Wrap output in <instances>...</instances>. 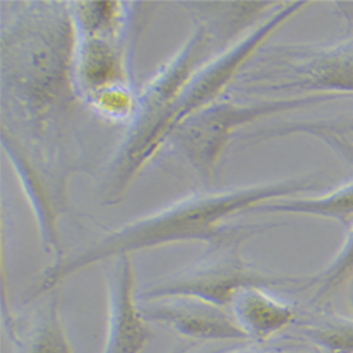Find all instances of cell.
Masks as SVG:
<instances>
[{"label":"cell","instance_id":"cell-9","mask_svg":"<svg viewBox=\"0 0 353 353\" xmlns=\"http://www.w3.org/2000/svg\"><path fill=\"white\" fill-rule=\"evenodd\" d=\"M136 277L130 254L114 259L109 283L108 339L103 353H141L150 331L134 297Z\"/></svg>","mask_w":353,"mask_h":353},{"label":"cell","instance_id":"cell-4","mask_svg":"<svg viewBox=\"0 0 353 353\" xmlns=\"http://www.w3.org/2000/svg\"><path fill=\"white\" fill-rule=\"evenodd\" d=\"M243 70L229 86L230 94L279 92L353 95V43L332 47H277L260 63Z\"/></svg>","mask_w":353,"mask_h":353},{"label":"cell","instance_id":"cell-15","mask_svg":"<svg viewBox=\"0 0 353 353\" xmlns=\"http://www.w3.org/2000/svg\"><path fill=\"white\" fill-rule=\"evenodd\" d=\"M350 272H353V229L350 234V241L346 242L343 250L332 263V266L322 274L321 277V294L338 285L345 280Z\"/></svg>","mask_w":353,"mask_h":353},{"label":"cell","instance_id":"cell-13","mask_svg":"<svg viewBox=\"0 0 353 353\" xmlns=\"http://www.w3.org/2000/svg\"><path fill=\"white\" fill-rule=\"evenodd\" d=\"M24 353H72L58 312V301L52 299L47 311L28 335Z\"/></svg>","mask_w":353,"mask_h":353},{"label":"cell","instance_id":"cell-3","mask_svg":"<svg viewBox=\"0 0 353 353\" xmlns=\"http://www.w3.org/2000/svg\"><path fill=\"white\" fill-rule=\"evenodd\" d=\"M207 23H198L192 34L170 61L145 83L121 150L112 165L106 199L119 201L139 172L167 145L170 114L192 77L207 64L216 43Z\"/></svg>","mask_w":353,"mask_h":353},{"label":"cell","instance_id":"cell-2","mask_svg":"<svg viewBox=\"0 0 353 353\" xmlns=\"http://www.w3.org/2000/svg\"><path fill=\"white\" fill-rule=\"evenodd\" d=\"M315 185L312 180H288L221 192L194 194L113 230L98 243L68 260H60L47 270L36 294L51 290L64 279L101 260L179 242L196 241L211 246L234 229L225 223L228 218L249 212L256 205L312 190Z\"/></svg>","mask_w":353,"mask_h":353},{"label":"cell","instance_id":"cell-7","mask_svg":"<svg viewBox=\"0 0 353 353\" xmlns=\"http://www.w3.org/2000/svg\"><path fill=\"white\" fill-rule=\"evenodd\" d=\"M130 41L132 33L92 36L77 32L74 77L81 101L95 106L113 92L132 90L126 60Z\"/></svg>","mask_w":353,"mask_h":353},{"label":"cell","instance_id":"cell-11","mask_svg":"<svg viewBox=\"0 0 353 353\" xmlns=\"http://www.w3.org/2000/svg\"><path fill=\"white\" fill-rule=\"evenodd\" d=\"M2 141L3 149L8 150L9 157L14 165V170L19 172L23 187L28 195V199L33 203V210L36 212V219L40 228V234L47 249H54L57 246L55 236V216L51 202L44 191V185L41 184L39 175L32 168V163L20 150L17 145V140L8 134V132L2 130ZM57 249V248H55Z\"/></svg>","mask_w":353,"mask_h":353},{"label":"cell","instance_id":"cell-16","mask_svg":"<svg viewBox=\"0 0 353 353\" xmlns=\"http://www.w3.org/2000/svg\"><path fill=\"white\" fill-rule=\"evenodd\" d=\"M332 125L335 129H339L342 132H353V121H347V122H342V123H330Z\"/></svg>","mask_w":353,"mask_h":353},{"label":"cell","instance_id":"cell-6","mask_svg":"<svg viewBox=\"0 0 353 353\" xmlns=\"http://www.w3.org/2000/svg\"><path fill=\"white\" fill-rule=\"evenodd\" d=\"M264 228L269 226H234L226 238L210 246L207 256L190 273L145 291L140 300L149 303L171 297H188L225 308L230 307L234 296L245 287L291 283L288 279L268 277L250 272L241 260V243Z\"/></svg>","mask_w":353,"mask_h":353},{"label":"cell","instance_id":"cell-14","mask_svg":"<svg viewBox=\"0 0 353 353\" xmlns=\"http://www.w3.org/2000/svg\"><path fill=\"white\" fill-rule=\"evenodd\" d=\"M291 133H307L315 136L325 141L331 145L334 150H336L343 159H346L353 165V137H349L345 132L335 129L330 123H321V122H294L287 123L284 126H277L266 130H260L250 133V137L264 139V137H273V136H284Z\"/></svg>","mask_w":353,"mask_h":353},{"label":"cell","instance_id":"cell-8","mask_svg":"<svg viewBox=\"0 0 353 353\" xmlns=\"http://www.w3.org/2000/svg\"><path fill=\"white\" fill-rule=\"evenodd\" d=\"M144 319L161 322L183 336L203 341H242L249 336L225 308L188 297L149 301L140 307Z\"/></svg>","mask_w":353,"mask_h":353},{"label":"cell","instance_id":"cell-5","mask_svg":"<svg viewBox=\"0 0 353 353\" xmlns=\"http://www.w3.org/2000/svg\"><path fill=\"white\" fill-rule=\"evenodd\" d=\"M339 99L335 95L312 94L269 101H216L191 116L170 140L205 183L215 179L218 167L233 136L241 128L266 116Z\"/></svg>","mask_w":353,"mask_h":353},{"label":"cell","instance_id":"cell-12","mask_svg":"<svg viewBox=\"0 0 353 353\" xmlns=\"http://www.w3.org/2000/svg\"><path fill=\"white\" fill-rule=\"evenodd\" d=\"M249 212L300 214L322 218H332L343 225L353 226V185H347L334 194L316 198H283L256 205Z\"/></svg>","mask_w":353,"mask_h":353},{"label":"cell","instance_id":"cell-10","mask_svg":"<svg viewBox=\"0 0 353 353\" xmlns=\"http://www.w3.org/2000/svg\"><path fill=\"white\" fill-rule=\"evenodd\" d=\"M233 318L249 338H264L281 330L292 319L291 310L269 297L260 287H245L234 296Z\"/></svg>","mask_w":353,"mask_h":353},{"label":"cell","instance_id":"cell-1","mask_svg":"<svg viewBox=\"0 0 353 353\" xmlns=\"http://www.w3.org/2000/svg\"><path fill=\"white\" fill-rule=\"evenodd\" d=\"M2 30V106L32 140L61 136L81 101L74 77L77 30L71 2H33ZM54 139V137H52Z\"/></svg>","mask_w":353,"mask_h":353}]
</instances>
